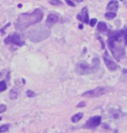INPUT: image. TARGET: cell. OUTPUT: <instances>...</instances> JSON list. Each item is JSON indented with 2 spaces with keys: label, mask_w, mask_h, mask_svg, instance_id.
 <instances>
[{
  "label": "cell",
  "mask_w": 127,
  "mask_h": 133,
  "mask_svg": "<svg viewBox=\"0 0 127 133\" xmlns=\"http://www.w3.org/2000/svg\"><path fill=\"white\" fill-rule=\"evenodd\" d=\"M4 75V72H1V73H0V78H2Z\"/></svg>",
  "instance_id": "26"
},
{
  "label": "cell",
  "mask_w": 127,
  "mask_h": 133,
  "mask_svg": "<svg viewBox=\"0 0 127 133\" xmlns=\"http://www.w3.org/2000/svg\"><path fill=\"white\" fill-rule=\"evenodd\" d=\"M109 39H108V47L112 52L113 57L116 61L119 62L125 57V51L123 45H121V35L120 31H109Z\"/></svg>",
  "instance_id": "2"
},
{
  "label": "cell",
  "mask_w": 127,
  "mask_h": 133,
  "mask_svg": "<svg viewBox=\"0 0 127 133\" xmlns=\"http://www.w3.org/2000/svg\"><path fill=\"white\" fill-rule=\"evenodd\" d=\"M103 59H104L105 64V66H106V68L109 69L110 71H115V70H117V68H118L117 64H116L114 62H112V61L110 59L109 56H108L107 52L105 53L104 56H103Z\"/></svg>",
  "instance_id": "8"
},
{
  "label": "cell",
  "mask_w": 127,
  "mask_h": 133,
  "mask_svg": "<svg viewBox=\"0 0 127 133\" xmlns=\"http://www.w3.org/2000/svg\"><path fill=\"white\" fill-rule=\"evenodd\" d=\"M98 30L100 31V32H105V31L108 30L107 25L105 24V23L99 22V23H98Z\"/></svg>",
  "instance_id": "12"
},
{
  "label": "cell",
  "mask_w": 127,
  "mask_h": 133,
  "mask_svg": "<svg viewBox=\"0 0 127 133\" xmlns=\"http://www.w3.org/2000/svg\"><path fill=\"white\" fill-rule=\"evenodd\" d=\"M106 92H107L106 89L104 88V87H97V88L89 90V91L84 92L82 94V96L87 97V98H96V97L101 96V95H104L105 94H106Z\"/></svg>",
  "instance_id": "6"
},
{
  "label": "cell",
  "mask_w": 127,
  "mask_h": 133,
  "mask_svg": "<svg viewBox=\"0 0 127 133\" xmlns=\"http://www.w3.org/2000/svg\"><path fill=\"white\" fill-rule=\"evenodd\" d=\"M10 128V124H3V125L0 126V133H4V132H7L9 131Z\"/></svg>",
  "instance_id": "16"
},
{
  "label": "cell",
  "mask_w": 127,
  "mask_h": 133,
  "mask_svg": "<svg viewBox=\"0 0 127 133\" xmlns=\"http://www.w3.org/2000/svg\"><path fill=\"white\" fill-rule=\"evenodd\" d=\"M79 27H80V29H81H81H82V28H83V26H82V25H81V24L80 26H79Z\"/></svg>",
  "instance_id": "27"
},
{
  "label": "cell",
  "mask_w": 127,
  "mask_h": 133,
  "mask_svg": "<svg viewBox=\"0 0 127 133\" xmlns=\"http://www.w3.org/2000/svg\"><path fill=\"white\" fill-rule=\"evenodd\" d=\"M49 3L50 4H53V5H62V2L61 1H58V0H50V1H49Z\"/></svg>",
  "instance_id": "19"
},
{
  "label": "cell",
  "mask_w": 127,
  "mask_h": 133,
  "mask_svg": "<svg viewBox=\"0 0 127 133\" xmlns=\"http://www.w3.org/2000/svg\"><path fill=\"white\" fill-rule=\"evenodd\" d=\"M77 19L85 23H89V17H88V10H87L86 7H84L81 10V14L77 15Z\"/></svg>",
  "instance_id": "9"
},
{
  "label": "cell",
  "mask_w": 127,
  "mask_h": 133,
  "mask_svg": "<svg viewBox=\"0 0 127 133\" xmlns=\"http://www.w3.org/2000/svg\"><path fill=\"white\" fill-rule=\"evenodd\" d=\"M116 16H117V14L114 13V12H106L105 14V17L106 18V19H108V20H111V19L115 18Z\"/></svg>",
  "instance_id": "15"
},
{
  "label": "cell",
  "mask_w": 127,
  "mask_h": 133,
  "mask_svg": "<svg viewBox=\"0 0 127 133\" xmlns=\"http://www.w3.org/2000/svg\"><path fill=\"white\" fill-rule=\"evenodd\" d=\"M10 25V23H8L6 25H5V26H4V27L2 28V30H0V33H1L2 35H4V30H6V29H7V27H9Z\"/></svg>",
  "instance_id": "22"
},
{
  "label": "cell",
  "mask_w": 127,
  "mask_h": 133,
  "mask_svg": "<svg viewBox=\"0 0 127 133\" xmlns=\"http://www.w3.org/2000/svg\"><path fill=\"white\" fill-rule=\"evenodd\" d=\"M42 17H43V13L40 9H36L34 11L30 13H22L18 16L16 21L14 24L15 28L17 30H24L30 25L40 23Z\"/></svg>",
  "instance_id": "1"
},
{
  "label": "cell",
  "mask_w": 127,
  "mask_h": 133,
  "mask_svg": "<svg viewBox=\"0 0 127 133\" xmlns=\"http://www.w3.org/2000/svg\"><path fill=\"white\" fill-rule=\"evenodd\" d=\"M6 109H7V107L5 105H0V114L4 112V111H6Z\"/></svg>",
  "instance_id": "21"
},
{
  "label": "cell",
  "mask_w": 127,
  "mask_h": 133,
  "mask_svg": "<svg viewBox=\"0 0 127 133\" xmlns=\"http://www.w3.org/2000/svg\"><path fill=\"white\" fill-rule=\"evenodd\" d=\"M50 29L47 25H38L30 29L28 32V37L31 42H39L49 36Z\"/></svg>",
  "instance_id": "3"
},
{
  "label": "cell",
  "mask_w": 127,
  "mask_h": 133,
  "mask_svg": "<svg viewBox=\"0 0 127 133\" xmlns=\"http://www.w3.org/2000/svg\"><path fill=\"white\" fill-rule=\"evenodd\" d=\"M120 32H121V35H122L123 39H124V45L126 46L127 45V27L123 29V30H121Z\"/></svg>",
  "instance_id": "14"
},
{
  "label": "cell",
  "mask_w": 127,
  "mask_h": 133,
  "mask_svg": "<svg viewBox=\"0 0 127 133\" xmlns=\"http://www.w3.org/2000/svg\"><path fill=\"white\" fill-rule=\"evenodd\" d=\"M85 105H86V103L82 101V102H81L79 105H77V107H84Z\"/></svg>",
  "instance_id": "25"
},
{
  "label": "cell",
  "mask_w": 127,
  "mask_h": 133,
  "mask_svg": "<svg viewBox=\"0 0 127 133\" xmlns=\"http://www.w3.org/2000/svg\"><path fill=\"white\" fill-rule=\"evenodd\" d=\"M7 88V84L6 81H0V92H4Z\"/></svg>",
  "instance_id": "17"
},
{
  "label": "cell",
  "mask_w": 127,
  "mask_h": 133,
  "mask_svg": "<svg viewBox=\"0 0 127 133\" xmlns=\"http://www.w3.org/2000/svg\"><path fill=\"white\" fill-rule=\"evenodd\" d=\"M17 96H18V92H16L15 89H13V90H11V91H10V99H17Z\"/></svg>",
  "instance_id": "18"
},
{
  "label": "cell",
  "mask_w": 127,
  "mask_h": 133,
  "mask_svg": "<svg viewBox=\"0 0 127 133\" xmlns=\"http://www.w3.org/2000/svg\"><path fill=\"white\" fill-rule=\"evenodd\" d=\"M4 43L6 45H10V46L22 47L23 45H25V42L22 39V36L19 33L14 32L9 35L4 39Z\"/></svg>",
  "instance_id": "5"
},
{
  "label": "cell",
  "mask_w": 127,
  "mask_h": 133,
  "mask_svg": "<svg viewBox=\"0 0 127 133\" xmlns=\"http://www.w3.org/2000/svg\"><path fill=\"white\" fill-rule=\"evenodd\" d=\"M97 23V20L95 19V18H92V20H90V23H89V24L90 26H92V27H93V26L95 25V23Z\"/></svg>",
  "instance_id": "23"
},
{
  "label": "cell",
  "mask_w": 127,
  "mask_h": 133,
  "mask_svg": "<svg viewBox=\"0 0 127 133\" xmlns=\"http://www.w3.org/2000/svg\"><path fill=\"white\" fill-rule=\"evenodd\" d=\"M82 117H83L82 112H78L77 114H75V115H73L72 117V119H71V120H72L73 123H77V122H79L81 118H82Z\"/></svg>",
  "instance_id": "13"
},
{
  "label": "cell",
  "mask_w": 127,
  "mask_h": 133,
  "mask_svg": "<svg viewBox=\"0 0 127 133\" xmlns=\"http://www.w3.org/2000/svg\"><path fill=\"white\" fill-rule=\"evenodd\" d=\"M100 123H101V117L100 116H95L92 117L87 120V122L85 124V125H83V128L86 129H94L97 126H99Z\"/></svg>",
  "instance_id": "7"
},
{
  "label": "cell",
  "mask_w": 127,
  "mask_h": 133,
  "mask_svg": "<svg viewBox=\"0 0 127 133\" xmlns=\"http://www.w3.org/2000/svg\"><path fill=\"white\" fill-rule=\"evenodd\" d=\"M67 4H68V5H70V6H72V7H75V3L73 2H72V1H69V0H67Z\"/></svg>",
  "instance_id": "24"
},
{
  "label": "cell",
  "mask_w": 127,
  "mask_h": 133,
  "mask_svg": "<svg viewBox=\"0 0 127 133\" xmlns=\"http://www.w3.org/2000/svg\"><path fill=\"white\" fill-rule=\"evenodd\" d=\"M107 10H109L110 12H116L118 9V3L117 1H111L109 4H107L106 7Z\"/></svg>",
  "instance_id": "11"
},
{
  "label": "cell",
  "mask_w": 127,
  "mask_h": 133,
  "mask_svg": "<svg viewBox=\"0 0 127 133\" xmlns=\"http://www.w3.org/2000/svg\"><path fill=\"white\" fill-rule=\"evenodd\" d=\"M100 62L99 58H94L92 60V65H89L85 61H81L75 65V73L80 75H86V74H93L99 70Z\"/></svg>",
  "instance_id": "4"
},
{
  "label": "cell",
  "mask_w": 127,
  "mask_h": 133,
  "mask_svg": "<svg viewBox=\"0 0 127 133\" xmlns=\"http://www.w3.org/2000/svg\"><path fill=\"white\" fill-rule=\"evenodd\" d=\"M58 21H59V17L56 14H55V13H51L47 17V23L50 26L56 23Z\"/></svg>",
  "instance_id": "10"
},
{
  "label": "cell",
  "mask_w": 127,
  "mask_h": 133,
  "mask_svg": "<svg viewBox=\"0 0 127 133\" xmlns=\"http://www.w3.org/2000/svg\"><path fill=\"white\" fill-rule=\"evenodd\" d=\"M26 94H27V96L29 98H32L36 96V94L33 91H31V90H28V91L26 92Z\"/></svg>",
  "instance_id": "20"
}]
</instances>
